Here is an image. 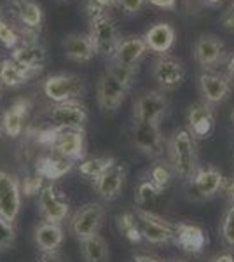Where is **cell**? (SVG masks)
<instances>
[{"mask_svg":"<svg viewBox=\"0 0 234 262\" xmlns=\"http://www.w3.org/2000/svg\"><path fill=\"white\" fill-rule=\"evenodd\" d=\"M169 166L180 180H190L198 170V147L189 129H177L168 142Z\"/></svg>","mask_w":234,"mask_h":262,"instance_id":"1","label":"cell"},{"mask_svg":"<svg viewBox=\"0 0 234 262\" xmlns=\"http://www.w3.org/2000/svg\"><path fill=\"white\" fill-rule=\"evenodd\" d=\"M89 39L93 42L95 53L101 58H110L116 53V48L119 44V35L116 30L114 19L105 12L98 14L95 18H89Z\"/></svg>","mask_w":234,"mask_h":262,"instance_id":"2","label":"cell"},{"mask_svg":"<svg viewBox=\"0 0 234 262\" xmlns=\"http://www.w3.org/2000/svg\"><path fill=\"white\" fill-rule=\"evenodd\" d=\"M168 111V98L163 91H145L135 101L133 119L135 124H156L159 126L161 119Z\"/></svg>","mask_w":234,"mask_h":262,"instance_id":"3","label":"cell"},{"mask_svg":"<svg viewBox=\"0 0 234 262\" xmlns=\"http://www.w3.org/2000/svg\"><path fill=\"white\" fill-rule=\"evenodd\" d=\"M105 221V208L100 203H86L84 206L72 215L70 219V231L77 239L91 238L100 232V227Z\"/></svg>","mask_w":234,"mask_h":262,"instance_id":"4","label":"cell"},{"mask_svg":"<svg viewBox=\"0 0 234 262\" xmlns=\"http://www.w3.org/2000/svg\"><path fill=\"white\" fill-rule=\"evenodd\" d=\"M42 91L54 103L77 100L84 91L82 79L74 74H56L49 75L42 82Z\"/></svg>","mask_w":234,"mask_h":262,"instance_id":"5","label":"cell"},{"mask_svg":"<svg viewBox=\"0 0 234 262\" xmlns=\"http://www.w3.org/2000/svg\"><path fill=\"white\" fill-rule=\"evenodd\" d=\"M135 221H137L140 236L147 239L152 245H164L175 239V226L166 222L164 219L157 217V215L145 212V210H138L135 213Z\"/></svg>","mask_w":234,"mask_h":262,"instance_id":"6","label":"cell"},{"mask_svg":"<svg viewBox=\"0 0 234 262\" xmlns=\"http://www.w3.org/2000/svg\"><path fill=\"white\" fill-rule=\"evenodd\" d=\"M152 77L161 90H175L185 81V67L180 60L169 54H159L152 65Z\"/></svg>","mask_w":234,"mask_h":262,"instance_id":"7","label":"cell"},{"mask_svg":"<svg viewBox=\"0 0 234 262\" xmlns=\"http://www.w3.org/2000/svg\"><path fill=\"white\" fill-rule=\"evenodd\" d=\"M49 119L56 129H82L88 121V112L77 100L54 103L49 111Z\"/></svg>","mask_w":234,"mask_h":262,"instance_id":"8","label":"cell"},{"mask_svg":"<svg viewBox=\"0 0 234 262\" xmlns=\"http://www.w3.org/2000/svg\"><path fill=\"white\" fill-rule=\"evenodd\" d=\"M51 149H53L59 158H65L69 161H79L86 154V142H84L82 129H56L54 128L53 142H51Z\"/></svg>","mask_w":234,"mask_h":262,"instance_id":"9","label":"cell"},{"mask_svg":"<svg viewBox=\"0 0 234 262\" xmlns=\"http://www.w3.org/2000/svg\"><path fill=\"white\" fill-rule=\"evenodd\" d=\"M21 210V189L14 175L0 171V217L14 224Z\"/></svg>","mask_w":234,"mask_h":262,"instance_id":"10","label":"cell"},{"mask_svg":"<svg viewBox=\"0 0 234 262\" xmlns=\"http://www.w3.org/2000/svg\"><path fill=\"white\" fill-rule=\"evenodd\" d=\"M225 56H227V51H225L224 42L217 39L215 35H201L196 40L194 60L205 70H215L220 63H224Z\"/></svg>","mask_w":234,"mask_h":262,"instance_id":"11","label":"cell"},{"mask_svg":"<svg viewBox=\"0 0 234 262\" xmlns=\"http://www.w3.org/2000/svg\"><path fill=\"white\" fill-rule=\"evenodd\" d=\"M127 91H130L127 88H124L112 75L105 72L100 77V82H98V105H100L101 112L103 114L117 112V108L121 107L122 101L126 98Z\"/></svg>","mask_w":234,"mask_h":262,"instance_id":"12","label":"cell"},{"mask_svg":"<svg viewBox=\"0 0 234 262\" xmlns=\"http://www.w3.org/2000/svg\"><path fill=\"white\" fill-rule=\"evenodd\" d=\"M131 140L133 145L148 158H159L164 152L163 135L159 131V126L156 124H135Z\"/></svg>","mask_w":234,"mask_h":262,"instance_id":"13","label":"cell"},{"mask_svg":"<svg viewBox=\"0 0 234 262\" xmlns=\"http://www.w3.org/2000/svg\"><path fill=\"white\" fill-rule=\"evenodd\" d=\"M39 210L46 222L61 224L69 217V203L63 200L53 185H46L39 192Z\"/></svg>","mask_w":234,"mask_h":262,"instance_id":"14","label":"cell"},{"mask_svg":"<svg viewBox=\"0 0 234 262\" xmlns=\"http://www.w3.org/2000/svg\"><path fill=\"white\" fill-rule=\"evenodd\" d=\"M199 91L203 100L208 105H219L231 95V81L225 75L215 74V72H205L199 75Z\"/></svg>","mask_w":234,"mask_h":262,"instance_id":"15","label":"cell"},{"mask_svg":"<svg viewBox=\"0 0 234 262\" xmlns=\"http://www.w3.org/2000/svg\"><path fill=\"white\" fill-rule=\"evenodd\" d=\"M193 187L198 196L201 198H214L224 189L225 179L222 171L215 166H198L193 175Z\"/></svg>","mask_w":234,"mask_h":262,"instance_id":"16","label":"cell"},{"mask_svg":"<svg viewBox=\"0 0 234 262\" xmlns=\"http://www.w3.org/2000/svg\"><path fill=\"white\" fill-rule=\"evenodd\" d=\"M187 124H189V131L194 138H206L215 126L214 107L205 101L193 105L187 114Z\"/></svg>","mask_w":234,"mask_h":262,"instance_id":"17","label":"cell"},{"mask_svg":"<svg viewBox=\"0 0 234 262\" xmlns=\"http://www.w3.org/2000/svg\"><path fill=\"white\" fill-rule=\"evenodd\" d=\"M124 179H126L124 168H122L121 164H114L112 168H109L103 175L98 177L95 180V189H96L98 196L103 198L105 201L116 200L119 194L122 192Z\"/></svg>","mask_w":234,"mask_h":262,"instance_id":"18","label":"cell"},{"mask_svg":"<svg viewBox=\"0 0 234 262\" xmlns=\"http://www.w3.org/2000/svg\"><path fill=\"white\" fill-rule=\"evenodd\" d=\"M11 60H14L18 65L33 74H39L46 61V49L37 42H25L12 49Z\"/></svg>","mask_w":234,"mask_h":262,"instance_id":"19","label":"cell"},{"mask_svg":"<svg viewBox=\"0 0 234 262\" xmlns=\"http://www.w3.org/2000/svg\"><path fill=\"white\" fill-rule=\"evenodd\" d=\"M143 40L147 44V49H151L156 54H168V51L175 44V28L169 23H156L145 32Z\"/></svg>","mask_w":234,"mask_h":262,"instance_id":"20","label":"cell"},{"mask_svg":"<svg viewBox=\"0 0 234 262\" xmlns=\"http://www.w3.org/2000/svg\"><path fill=\"white\" fill-rule=\"evenodd\" d=\"M147 51L148 49L143 37H127V39L119 40L116 53L110 60L124 67H137V63L142 60Z\"/></svg>","mask_w":234,"mask_h":262,"instance_id":"21","label":"cell"},{"mask_svg":"<svg viewBox=\"0 0 234 262\" xmlns=\"http://www.w3.org/2000/svg\"><path fill=\"white\" fill-rule=\"evenodd\" d=\"M63 51L69 60L77 63H86L93 60L96 54L89 33H69L63 39Z\"/></svg>","mask_w":234,"mask_h":262,"instance_id":"22","label":"cell"},{"mask_svg":"<svg viewBox=\"0 0 234 262\" xmlns=\"http://www.w3.org/2000/svg\"><path fill=\"white\" fill-rule=\"evenodd\" d=\"M30 101L25 98L16 100L14 103L11 105V108H7L2 116V129L7 137L16 138L23 133V122L27 119L28 111H30Z\"/></svg>","mask_w":234,"mask_h":262,"instance_id":"23","label":"cell"},{"mask_svg":"<svg viewBox=\"0 0 234 262\" xmlns=\"http://www.w3.org/2000/svg\"><path fill=\"white\" fill-rule=\"evenodd\" d=\"M175 242L185 252L199 253L206 245V234L201 227L190 224H175Z\"/></svg>","mask_w":234,"mask_h":262,"instance_id":"24","label":"cell"},{"mask_svg":"<svg viewBox=\"0 0 234 262\" xmlns=\"http://www.w3.org/2000/svg\"><path fill=\"white\" fill-rule=\"evenodd\" d=\"M33 238H35L37 247L40 248L44 253L48 252H56L59 245L63 243V227L59 224L54 222H42L35 227L33 231Z\"/></svg>","mask_w":234,"mask_h":262,"instance_id":"25","label":"cell"},{"mask_svg":"<svg viewBox=\"0 0 234 262\" xmlns=\"http://www.w3.org/2000/svg\"><path fill=\"white\" fill-rule=\"evenodd\" d=\"M33 75V72L23 69L18 65L14 60L7 58V60L0 61V84L7 88H18L23 86L30 81V77Z\"/></svg>","mask_w":234,"mask_h":262,"instance_id":"26","label":"cell"},{"mask_svg":"<svg viewBox=\"0 0 234 262\" xmlns=\"http://www.w3.org/2000/svg\"><path fill=\"white\" fill-rule=\"evenodd\" d=\"M16 12L19 16V21L25 28L37 30L42 25V9L37 2L33 0H12Z\"/></svg>","mask_w":234,"mask_h":262,"instance_id":"27","label":"cell"},{"mask_svg":"<svg viewBox=\"0 0 234 262\" xmlns=\"http://www.w3.org/2000/svg\"><path fill=\"white\" fill-rule=\"evenodd\" d=\"M80 252L86 262H107L109 260V247L107 242L100 234L86 238L80 242Z\"/></svg>","mask_w":234,"mask_h":262,"instance_id":"28","label":"cell"},{"mask_svg":"<svg viewBox=\"0 0 234 262\" xmlns=\"http://www.w3.org/2000/svg\"><path fill=\"white\" fill-rule=\"evenodd\" d=\"M74 166V161H69L65 158H42L39 159V166H37V171H39L40 177L49 180H56L59 177H63L65 173H69Z\"/></svg>","mask_w":234,"mask_h":262,"instance_id":"29","label":"cell"},{"mask_svg":"<svg viewBox=\"0 0 234 262\" xmlns=\"http://www.w3.org/2000/svg\"><path fill=\"white\" fill-rule=\"evenodd\" d=\"M116 164V159L109 158V156H101V158H91V159H84L79 164V171L80 175L88 177V179L96 180L98 177H101L109 168H112Z\"/></svg>","mask_w":234,"mask_h":262,"instance_id":"30","label":"cell"},{"mask_svg":"<svg viewBox=\"0 0 234 262\" xmlns=\"http://www.w3.org/2000/svg\"><path fill=\"white\" fill-rule=\"evenodd\" d=\"M105 72L110 74L116 81H119L122 86L130 90L131 84L135 81V75H137V67H124V65H119V63L109 60L107 70Z\"/></svg>","mask_w":234,"mask_h":262,"instance_id":"31","label":"cell"},{"mask_svg":"<svg viewBox=\"0 0 234 262\" xmlns=\"http://www.w3.org/2000/svg\"><path fill=\"white\" fill-rule=\"evenodd\" d=\"M173 177H175V173H173L169 164L157 163V164H154V166L151 168V179H148V180H151L157 189L164 191V189L172 184Z\"/></svg>","mask_w":234,"mask_h":262,"instance_id":"32","label":"cell"},{"mask_svg":"<svg viewBox=\"0 0 234 262\" xmlns=\"http://www.w3.org/2000/svg\"><path fill=\"white\" fill-rule=\"evenodd\" d=\"M161 194V189H157L151 180H143L140 182L138 189H137V203L140 206H145V205H151L157 200V196Z\"/></svg>","mask_w":234,"mask_h":262,"instance_id":"33","label":"cell"},{"mask_svg":"<svg viewBox=\"0 0 234 262\" xmlns=\"http://www.w3.org/2000/svg\"><path fill=\"white\" fill-rule=\"evenodd\" d=\"M21 42V35L14 27H11L7 21L0 19V44L6 46L7 49L18 48Z\"/></svg>","mask_w":234,"mask_h":262,"instance_id":"34","label":"cell"},{"mask_svg":"<svg viewBox=\"0 0 234 262\" xmlns=\"http://www.w3.org/2000/svg\"><path fill=\"white\" fill-rule=\"evenodd\" d=\"M220 234L225 243L234 247V203H231V206L225 210L222 224H220Z\"/></svg>","mask_w":234,"mask_h":262,"instance_id":"35","label":"cell"},{"mask_svg":"<svg viewBox=\"0 0 234 262\" xmlns=\"http://www.w3.org/2000/svg\"><path fill=\"white\" fill-rule=\"evenodd\" d=\"M14 238H16L14 224L7 222L6 219L0 217V252H6L7 248H11V245L14 243Z\"/></svg>","mask_w":234,"mask_h":262,"instance_id":"36","label":"cell"},{"mask_svg":"<svg viewBox=\"0 0 234 262\" xmlns=\"http://www.w3.org/2000/svg\"><path fill=\"white\" fill-rule=\"evenodd\" d=\"M119 224H121L122 232H124L131 242H140V239H142L140 231H138V226H137V221H135V215H131V213L121 215V217H119Z\"/></svg>","mask_w":234,"mask_h":262,"instance_id":"37","label":"cell"},{"mask_svg":"<svg viewBox=\"0 0 234 262\" xmlns=\"http://www.w3.org/2000/svg\"><path fill=\"white\" fill-rule=\"evenodd\" d=\"M117 6V0H86V11L89 18H95L98 14H105L107 9Z\"/></svg>","mask_w":234,"mask_h":262,"instance_id":"38","label":"cell"},{"mask_svg":"<svg viewBox=\"0 0 234 262\" xmlns=\"http://www.w3.org/2000/svg\"><path fill=\"white\" fill-rule=\"evenodd\" d=\"M147 0H117V7L122 9L126 14H135L145 6Z\"/></svg>","mask_w":234,"mask_h":262,"instance_id":"39","label":"cell"},{"mask_svg":"<svg viewBox=\"0 0 234 262\" xmlns=\"http://www.w3.org/2000/svg\"><path fill=\"white\" fill-rule=\"evenodd\" d=\"M220 23H222V27H225L227 30H234V2H232V6L224 12Z\"/></svg>","mask_w":234,"mask_h":262,"instance_id":"40","label":"cell"},{"mask_svg":"<svg viewBox=\"0 0 234 262\" xmlns=\"http://www.w3.org/2000/svg\"><path fill=\"white\" fill-rule=\"evenodd\" d=\"M151 6H156L159 9H173L177 6L178 0H147Z\"/></svg>","mask_w":234,"mask_h":262,"instance_id":"41","label":"cell"},{"mask_svg":"<svg viewBox=\"0 0 234 262\" xmlns=\"http://www.w3.org/2000/svg\"><path fill=\"white\" fill-rule=\"evenodd\" d=\"M224 192H225V196L231 200V203H234V179L231 180H225V184H224Z\"/></svg>","mask_w":234,"mask_h":262,"instance_id":"42","label":"cell"},{"mask_svg":"<svg viewBox=\"0 0 234 262\" xmlns=\"http://www.w3.org/2000/svg\"><path fill=\"white\" fill-rule=\"evenodd\" d=\"M40 262H63V259L58 255L56 252H48V253H44V255H42Z\"/></svg>","mask_w":234,"mask_h":262,"instance_id":"43","label":"cell"},{"mask_svg":"<svg viewBox=\"0 0 234 262\" xmlns=\"http://www.w3.org/2000/svg\"><path fill=\"white\" fill-rule=\"evenodd\" d=\"M211 262H234V255L231 252H224V253H219L217 257H214Z\"/></svg>","mask_w":234,"mask_h":262,"instance_id":"44","label":"cell"},{"mask_svg":"<svg viewBox=\"0 0 234 262\" xmlns=\"http://www.w3.org/2000/svg\"><path fill=\"white\" fill-rule=\"evenodd\" d=\"M133 262H163V260L156 259V257H151V255H135Z\"/></svg>","mask_w":234,"mask_h":262,"instance_id":"45","label":"cell"},{"mask_svg":"<svg viewBox=\"0 0 234 262\" xmlns=\"http://www.w3.org/2000/svg\"><path fill=\"white\" fill-rule=\"evenodd\" d=\"M227 70H229V75L234 77V54L229 58V61H227Z\"/></svg>","mask_w":234,"mask_h":262,"instance_id":"46","label":"cell"},{"mask_svg":"<svg viewBox=\"0 0 234 262\" xmlns=\"http://www.w3.org/2000/svg\"><path fill=\"white\" fill-rule=\"evenodd\" d=\"M206 4H211V6H214V4H219V2H222V0H205Z\"/></svg>","mask_w":234,"mask_h":262,"instance_id":"47","label":"cell"},{"mask_svg":"<svg viewBox=\"0 0 234 262\" xmlns=\"http://www.w3.org/2000/svg\"><path fill=\"white\" fill-rule=\"evenodd\" d=\"M231 121H232V124H234V111L231 112Z\"/></svg>","mask_w":234,"mask_h":262,"instance_id":"48","label":"cell"},{"mask_svg":"<svg viewBox=\"0 0 234 262\" xmlns=\"http://www.w3.org/2000/svg\"><path fill=\"white\" fill-rule=\"evenodd\" d=\"M0 131H2V122H0Z\"/></svg>","mask_w":234,"mask_h":262,"instance_id":"49","label":"cell"},{"mask_svg":"<svg viewBox=\"0 0 234 262\" xmlns=\"http://www.w3.org/2000/svg\"><path fill=\"white\" fill-rule=\"evenodd\" d=\"M169 262H180V260H169Z\"/></svg>","mask_w":234,"mask_h":262,"instance_id":"50","label":"cell"},{"mask_svg":"<svg viewBox=\"0 0 234 262\" xmlns=\"http://www.w3.org/2000/svg\"><path fill=\"white\" fill-rule=\"evenodd\" d=\"M59 2H65V0H59Z\"/></svg>","mask_w":234,"mask_h":262,"instance_id":"51","label":"cell"}]
</instances>
